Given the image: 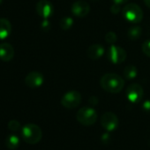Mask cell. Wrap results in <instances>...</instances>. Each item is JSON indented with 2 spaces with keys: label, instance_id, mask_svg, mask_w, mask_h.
<instances>
[{
  "label": "cell",
  "instance_id": "6da1fadb",
  "mask_svg": "<svg viewBox=\"0 0 150 150\" xmlns=\"http://www.w3.org/2000/svg\"><path fill=\"white\" fill-rule=\"evenodd\" d=\"M100 83L105 91L113 94L120 92L125 86V81L121 78V76L112 72L104 74L100 81Z\"/></svg>",
  "mask_w": 150,
  "mask_h": 150
},
{
  "label": "cell",
  "instance_id": "7a4b0ae2",
  "mask_svg": "<svg viewBox=\"0 0 150 150\" xmlns=\"http://www.w3.org/2000/svg\"><path fill=\"white\" fill-rule=\"evenodd\" d=\"M21 137L23 140L30 145L37 144L42 138V132L40 126L35 124H27L21 128Z\"/></svg>",
  "mask_w": 150,
  "mask_h": 150
},
{
  "label": "cell",
  "instance_id": "3957f363",
  "mask_svg": "<svg viewBox=\"0 0 150 150\" xmlns=\"http://www.w3.org/2000/svg\"><path fill=\"white\" fill-rule=\"evenodd\" d=\"M98 115L95 109L91 107H83L80 109L76 114V118L79 123L83 125H93L97 120Z\"/></svg>",
  "mask_w": 150,
  "mask_h": 150
},
{
  "label": "cell",
  "instance_id": "277c9868",
  "mask_svg": "<svg viewBox=\"0 0 150 150\" xmlns=\"http://www.w3.org/2000/svg\"><path fill=\"white\" fill-rule=\"evenodd\" d=\"M122 13L125 19L132 23H139L143 19V11L138 5L133 3L126 5L122 10Z\"/></svg>",
  "mask_w": 150,
  "mask_h": 150
},
{
  "label": "cell",
  "instance_id": "5b68a950",
  "mask_svg": "<svg viewBox=\"0 0 150 150\" xmlns=\"http://www.w3.org/2000/svg\"><path fill=\"white\" fill-rule=\"evenodd\" d=\"M81 102V95L78 91H69L65 93L62 99L61 104L66 109H74L80 105Z\"/></svg>",
  "mask_w": 150,
  "mask_h": 150
},
{
  "label": "cell",
  "instance_id": "8992f818",
  "mask_svg": "<svg viewBox=\"0 0 150 150\" xmlns=\"http://www.w3.org/2000/svg\"><path fill=\"white\" fill-rule=\"evenodd\" d=\"M107 57L109 58V60L113 63V64H120L123 63L125 58H126V52L125 50L119 47V46H116V45H111L108 50L107 53Z\"/></svg>",
  "mask_w": 150,
  "mask_h": 150
},
{
  "label": "cell",
  "instance_id": "52a82bcc",
  "mask_svg": "<svg viewBox=\"0 0 150 150\" xmlns=\"http://www.w3.org/2000/svg\"><path fill=\"white\" fill-rule=\"evenodd\" d=\"M118 124V118L113 112H105L101 117V125L108 132L115 131L117 128Z\"/></svg>",
  "mask_w": 150,
  "mask_h": 150
},
{
  "label": "cell",
  "instance_id": "ba28073f",
  "mask_svg": "<svg viewBox=\"0 0 150 150\" xmlns=\"http://www.w3.org/2000/svg\"><path fill=\"white\" fill-rule=\"evenodd\" d=\"M126 96H127V99L132 103H139L143 97L142 87L137 83L131 84L126 89Z\"/></svg>",
  "mask_w": 150,
  "mask_h": 150
},
{
  "label": "cell",
  "instance_id": "9c48e42d",
  "mask_svg": "<svg viewBox=\"0 0 150 150\" xmlns=\"http://www.w3.org/2000/svg\"><path fill=\"white\" fill-rule=\"evenodd\" d=\"M36 12L39 16L46 20L52 16L54 7L49 0H40L36 4Z\"/></svg>",
  "mask_w": 150,
  "mask_h": 150
},
{
  "label": "cell",
  "instance_id": "30bf717a",
  "mask_svg": "<svg viewBox=\"0 0 150 150\" xmlns=\"http://www.w3.org/2000/svg\"><path fill=\"white\" fill-rule=\"evenodd\" d=\"M44 81L43 75L36 71H30L25 78V83L31 88H36L42 85Z\"/></svg>",
  "mask_w": 150,
  "mask_h": 150
},
{
  "label": "cell",
  "instance_id": "8fae6325",
  "mask_svg": "<svg viewBox=\"0 0 150 150\" xmlns=\"http://www.w3.org/2000/svg\"><path fill=\"white\" fill-rule=\"evenodd\" d=\"M71 13L77 17L83 18L86 17L89 12H90V6L89 5L83 1V0H79V1H75L71 6Z\"/></svg>",
  "mask_w": 150,
  "mask_h": 150
},
{
  "label": "cell",
  "instance_id": "7c38bea8",
  "mask_svg": "<svg viewBox=\"0 0 150 150\" xmlns=\"http://www.w3.org/2000/svg\"><path fill=\"white\" fill-rule=\"evenodd\" d=\"M14 57V48L8 42L0 43V59L4 62L11 61Z\"/></svg>",
  "mask_w": 150,
  "mask_h": 150
},
{
  "label": "cell",
  "instance_id": "4fadbf2b",
  "mask_svg": "<svg viewBox=\"0 0 150 150\" xmlns=\"http://www.w3.org/2000/svg\"><path fill=\"white\" fill-rule=\"evenodd\" d=\"M12 33V24L5 18H0V40L6 39Z\"/></svg>",
  "mask_w": 150,
  "mask_h": 150
},
{
  "label": "cell",
  "instance_id": "5bb4252c",
  "mask_svg": "<svg viewBox=\"0 0 150 150\" xmlns=\"http://www.w3.org/2000/svg\"><path fill=\"white\" fill-rule=\"evenodd\" d=\"M103 53H104L103 46L98 43L92 44L88 49V56L91 59H98L103 55Z\"/></svg>",
  "mask_w": 150,
  "mask_h": 150
},
{
  "label": "cell",
  "instance_id": "9a60e30c",
  "mask_svg": "<svg viewBox=\"0 0 150 150\" xmlns=\"http://www.w3.org/2000/svg\"><path fill=\"white\" fill-rule=\"evenodd\" d=\"M6 147L10 150H15L20 146V138L16 134H10L6 139Z\"/></svg>",
  "mask_w": 150,
  "mask_h": 150
},
{
  "label": "cell",
  "instance_id": "2e32d148",
  "mask_svg": "<svg viewBox=\"0 0 150 150\" xmlns=\"http://www.w3.org/2000/svg\"><path fill=\"white\" fill-rule=\"evenodd\" d=\"M137 73H138L137 67L132 64H129L125 66V68L124 69V75L125 79L127 80H133L137 76Z\"/></svg>",
  "mask_w": 150,
  "mask_h": 150
},
{
  "label": "cell",
  "instance_id": "e0dca14e",
  "mask_svg": "<svg viewBox=\"0 0 150 150\" xmlns=\"http://www.w3.org/2000/svg\"><path fill=\"white\" fill-rule=\"evenodd\" d=\"M141 33H142L141 28L139 27V26H135V27H132L128 30L127 35H128V37L131 40H136V39L139 38V36L141 35Z\"/></svg>",
  "mask_w": 150,
  "mask_h": 150
},
{
  "label": "cell",
  "instance_id": "ac0fdd59",
  "mask_svg": "<svg viewBox=\"0 0 150 150\" xmlns=\"http://www.w3.org/2000/svg\"><path fill=\"white\" fill-rule=\"evenodd\" d=\"M73 24V20L70 17H64L60 21V27L64 30H68Z\"/></svg>",
  "mask_w": 150,
  "mask_h": 150
},
{
  "label": "cell",
  "instance_id": "d6986e66",
  "mask_svg": "<svg viewBox=\"0 0 150 150\" xmlns=\"http://www.w3.org/2000/svg\"><path fill=\"white\" fill-rule=\"evenodd\" d=\"M8 129L12 132H18L21 129V123L18 120H10L8 122Z\"/></svg>",
  "mask_w": 150,
  "mask_h": 150
},
{
  "label": "cell",
  "instance_id": "ffe728a7",
  "mask_svg": "<svg viewBox=\"0 0 150 150\" xmlns=\"http://www.w3.org/2000/svg\"><path fill=\"white\" fill-rule=\"evenodd\" d=\"M141 49H142V51L145 55H146L147 57H150V40L144 42Z\"/></svg>",
  "mask_w": 150,
  "mask_h": 150
},
{
  "label": "cell",
  "instance_id": "44dd1931",
  "mask_svg": "<svg viewBox=\"0 0 150 150\" xmlns=\"http://www.w3.org/2000/svg\"><path fill=\"white\" fill-rule=\"evenodd\" d=\"M106 41L109 42V43H115L116 41H117V35L115 33L113 32H109L107 35H106Z\"/></svg>",
  "mask_w": 150,
  "mask_h": 150
},
{
  "label": "cell",
  "instance_id": "7402d4cb",
  "mask_svg": "<svg viewBox=\"0 0 150 150\" xmlns=\"http://www.w3.org/2000/svg\"><path fill=\"white\" fill-rule=\"evenodd\" d=\"M142 108L146 112H150V100H147L146 102L143 103L142 104Z\"/></svg>",
  "mask_w": 150,
  "mask_h": 150
},
{
  "label": "cell",
  "instance_id": "603a6c76",
  "mask_svg": "<svg viewBox=\"0 0 150 150\" xmlns=\"http://www.w3.org/2000/svg\"><path fill=\"white\" fill-rule=\"evenodd\" d=\"M120 11V8H119V5H117L115 4L114 6H111V12L114 13H118V12Z\"/></svg>",
  "mask_w": 150,
  "mask_h": 150
},
{
  "label": "cell",
  "instance_id": "cb8c5ba5",
  "mask_svg": "<svg viewBox=\"0 0 150 150\" xmlns=\"http://www.w3.org/2000/svg\"><path fill=\"white\" fill-rule=\"evenodd\" d=\"M42 28L43 29H49V28H50V23H49V21H47V19L44 20V21H42Z\"/></svg>",
  "mask_w": 150,
  "mask_h": 150
},
{
  "label": "cell",
  "instance_id": "d4e9b609",
  "mask_svg": "<svg viewBox=\"0 0 150 150\" xmlns=\"http://www.w3.org/2000/svg\"><path fill=\"white\" fill-rule=\"evenodd\" d=\"M114 1V3L115 4H117V5H122V4H125V3H126L128 0H113Z\"/></svg>",
  "mask_w": 150,
  "mask_h": 150
},
{
  "label": "cell",
  "instance_id": "484cf974",
  "mask_svg": "<svg viewBox=\"0 0 150 150\" xmlns=\"http://www.w3.org/2000/svg\"><path fill=\"white\" fill-rule=\"evenodd\" d=\"M144 3L146 4V6L147 7L150 8V0H144Z\"/></svg>",
  "mask_w": 150,
  "mask_h": 150
},
{
  "label": "cell",
  "instance_id": "4316f807",
  "mask_svg": "<svg viewBox=\"0 0 150 150\" xmlns=\"http://www.w3.org/2000/svg\"><path fill=\"white\" fill-rule=\"evenodd\" d=\"M2 2H3V0H0V4H1Z\"/></svg>",
  "mask_w": 150,
  "mask_h": 150
}]
</instances>
